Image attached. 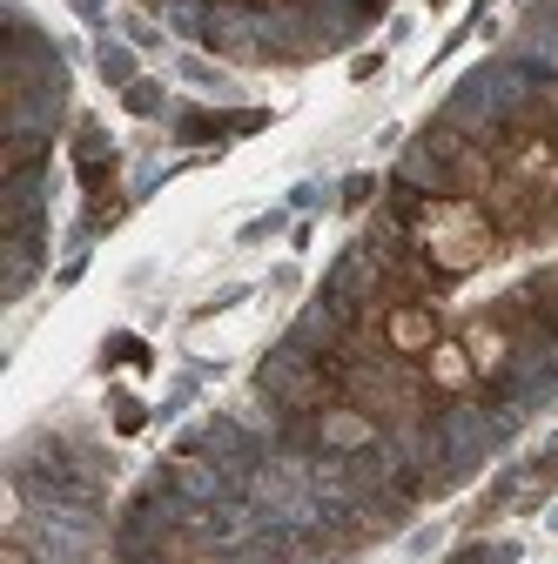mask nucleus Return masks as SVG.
<instances>
[{"instance_id":"nucleus-9","label":"nucleus","mask_w":558,"mask_h":564,"mask_svg":"<svg viewBox=\"0 0 558 564\" xmlns=\"http://www.w3.org/2000/svg\"><path fill=\"white\" fill-rule=\"evenodd\" d=\"M115 431H121V437L142 431V403H128V397H121V403H115Z\"/></svg>"},{"instance_id":"nucleus-4","label":"nucleus","mask_w":558,"mask_h":564,"mask_svg":"<svg viewBox=\"0 0 558 564\" xmlns=\"http://www.w3.org/2000/svg\"><path fill=\"white\" fill-rule=\"evenodd\" d=\"M316 437H323L330 451H371V444H377V416H371L364 403H330V410L316 416Z\"/></svg>"},{"instance_id":"nucleus-6","label":"nucleus","mask_w":558,"mask_h":564,"mask_svg":"<svg viewBox=\"0 0 558 564\" xmlns=\"http://www.w3.org/2000/svg\"><path fill=\"white\" fill-rule=\"evenodd\" d=\"M464 349H471L477 377H498V370L512 364V329H505L498 316H477V323L464 329Z\"/></svg>"},{"instance_id":"nucleus-13","label":"nucleus","mask_w":558,"mask_h":564,"mask_svg":"<svg viewBox=\"0 0 558 564\" xmlns=\"http://www.w3.org/2000/svg\"><path fill=\"white\" fill-rule=\"evenodd\" d=\"M438 8H444V0H438Z\"/></svg>"},{"instance_id":"nucleus-5","label":"nucleus","mask_w":558,"mask_h":564,"mask_svg":"<svg viewBox=\"0 0 558 564\" xmlns=\"http://www.w3.org/2000/svg\"><path fill=\"white\" fill-rule=\"evenodd\" d=\"M425 383H431L438 397H464V390L477 383V364H471V349H464V336H458V343L444 336V343L431 349V357H425Z\"/></svg>"},{"instance_id":"nucleus-3","label":"nucleus","mask_w":558,"mask_h":564,"mask_svg":"<svg viewBox=\"0 0 558 564\" xmlns=\"http://www.w3.org/2000/svg\"><path fill=\"white\" fill-rule=\"evenodd\" d=\"M377 316V336L390 357H431L444 343V323H438V303H371Z\"/></svg>"},{"instance_id":"nucleus-8","label":"nucleus","mask_w":558,"mask_h":564,"mask_svg":"<svg viewBox=\"0 0 558 564\" xmlns=\"http://www.w3.org/2000/svg\"><path fill=\"white\" fill-rule=\"evenodd\" d=\"M223 128H229V121H216V115H189V121H182L189 141H208V134H223Z\"/></svg>"},{"instance_id":"nucleus-7","label":"nucleus","mask_w":558,"mask_h":564,"mask_svg":"<svg viewBox=\"0 0 558 564\" xmlns=\"http://www.w3.org/2000/svg\"><path fill=\"white\" fill-rule=\"evenodd\" d=\"M34 162H41V141H34V134H14V141H8V175H28Z\"/></svg>"},{"instance_id":"nucleus-12","label":"nucleus","mask_w":558,"mask_h":564,"mask_svg":"<svg viewBox=\"0 0 558 564\" xmlns=\"http://www.w3.org/2000/svg\"><path fill=\"white\" fill-rule=\"evenodd\" d=\"M256 8H269V0H256Z\"/></svg>"},{"instance_id":"nucleus-11","label":"nucleus","mask_w":558,"mask_h":564,"mask_svg":"<svg viewBox=\"0 0 558 564\" xmlns=\"http://www.w3.org/2000/svg\"><path fill=\"white\" fill-rule=\"evenodd\" d=\"M451 564H492V551H458Z\"/></svg>"},{"instance_id":"nucleus-1","label":"nucleus","mask_w":558,"mask_h":564,"mask_svg":"<svg viewBox=\"0 0 558 564\" xmlns=\"http://www.w3.org/2000/svg\"><path fill=\"white\" fill-rule=\"evenodd\" d=\"M410 242L425 249V262L444 282H458L498 256V229L484 216V202H471V195H425V208L410 223Z\"/></svg>"},{"instance_id":"nucleus-2","label":"nucleus","mask_w":558,"mask_h":564,"mask_svg":"<svg viewBox=\"0 0 558 564\" xmlns=\"http://www.w3.org/2000/svg\"><path fill=\"white\" fill-rule=\"evenodd\" d=\"M492 155H498V169L518 182V188H532L538 202H551L558 208V134H551V121H505L498 134H492Z\"/></svg>"},{"instance_id":"nucleus-10","label":"nucleus","mask_w":558,"mask_h":564,"mask_svg":"<svg viewBox=\"0 0 558 564\" xmlns=\"http://www.w3.org/2000/svg\"><path fill=\"white\" fill-rule=\"evenodd\" d=\"M0 564H34L28 544H21V531H8V544H0Z\"/></svg>"}]
</instances>
